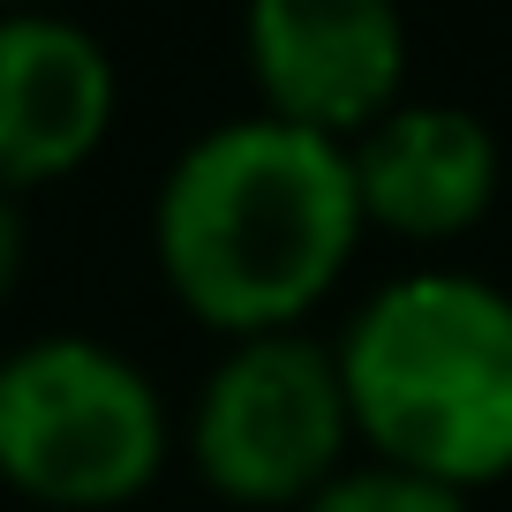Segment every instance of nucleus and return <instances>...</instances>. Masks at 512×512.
<instances>
[{
    "label": "nucleus",
    "instance_id": "f257e3e1",
    "mask_svg": "<svg viewBox=\"0 0 512 512\" xmlns=\"http://www.w3.org/2000/svg\"><path fill=\"white\" fill-rule=\"evenodd\" d=\"M362 181L339 136L287 113H241L204 128L159 189V256L196 317L279 332L347 264Z\"/></svg>",
    "mask_w": 512,
    "mask_h": 512
},
{
    "label": "nucleus",
    "instance_id": "f03ea898",
    "mask_svg": "<svg viewBox=\"0 0 512 512\" xmlns=\"http://www.w3.org/2000/svg\"><path fill=\"white\" fill-rule=\"evenodd\" d=\"M347 407L392 467L482 482L512 467V294L475 272H407L339 339Z\"/></svg>",
    "mask_w": 512,
    "mask_h": 512
},
{
    "label": "nucleus",
    "instance_id": "7ed1b4c3",
    "mask_svg": "<svg viewBox=\"0 0 512 512\" xmlns=\"http://www.w3.org/2000/svg\"><path fill=\"white\" fill-rule=\"evenodd\" d=\"M166 452V415L128 354L83 332H46L0 354V475L61 505L144 490Z\"/></svg>",
    "mask_w": 512,
    "mask_h": 512
},
{
    "label": "nucleus",
    "instance_id": "20e7f679",
    "mask_svg": "<svg viewBox=\"0 0 512 512\" xmlns=\"http://www.w3.org/2000/svg\"><path fill=\"white\" fill-rule=\"evenodd\" d=\"M347 422L339 354L302 332H256L211 369L196 400V460L234 497H302L332 467Z\"/></svg>",
    "mask_w": 512,
    "mask_h": 512
},
{
    "label": "nucleus",
    "instance_id": "39448f33",
    "mask_svg": "<svg viewBox=\"0 0 512 512\" xmlns=\"http://www.w3.org/2000/svg\"><path fill=\"white\" fill-rule=\"evenodd\" d=\"M249 61L272 106L302 128H347L392 98L407 31L384 0H256Z\"/></svg>",
    "mask_w": 512,
    "mask_h": 512
},
{
    "label": "nucleus",
    "instance_id": "423d86ee",
    "mask_svg": "<svg viewBox=\"0 0 512 512\" xmlns=\"http://www.w3.org/2000/svg\"><path fill=\"white\" fill-rule=\"evenodd\" d=\"M113 113V61L68 16H0V189L46 181L98 144Z\"/></svg>",
    "mask_w": 512,
    "mask_h": 512
},
{
    "label": "nucleus",
    "instance_id": "0eeeda50",
    "mask_svg": "<svg viewBox=\"0 0 512 512\" xmlns=\"http://www.w3.org/2000/svg\"><path fill=\"white\" fill-rule=\"evenodd\" d=\"M362 211L407 234H445L467 226L497 189V144L467 106H400L369 121L354 151Z\"/></svg>",
    "mask_w": 512,
    "mask_h": 512
},
{
    "label": "nucleus",
    "instance_id": "6e6552de",
    "mask_svg": "<svg viewBox=\"0 0 512 512\" xmlns=\"http://www.w3.org/2000/svg\"><path fill=\"white\" fill-rule=\"evenodd\" d=\"M302 512H467V497L415 467H354V475L309 490Z\"/></svg>",
    "mask_w": 512,
    "mask_h": 512
},
{
    "label": "nucleus",
    "instance_id": "1a4fd4ad",
    "mask_svg": "<svg viewBox=\"0 0 512 512\" xmlns=\"http://www.w3.org/2000/svg\"><path fill=\"white\" fill-rule=\"evenodd\" d=\"M16 272H23V204L16 189H0V294L16 287Z\"/></svg>",
    "mask_w": 512,
    "mask_h": 512
}]
</instances>
